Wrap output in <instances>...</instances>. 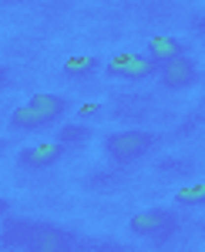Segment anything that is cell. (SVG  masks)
<instances>
[{"label":"cell","mask_w":205,"mask_h":252,"mask_svg":"<svg viewBox=\"0 0 205 252\" xmlns=\"http://www.w3.org/2000/svg\"><path fill=\"white\" fill-rule=\"evenodd\" d=\"M68 111V97L61 94H34L27 104H20L17 111L10 115V128L14 131H40V128H47L51 121Z\"/></svg>","instance_id":"obj_1"},{"label":"cell","mask_w":205,"mask_h":252,"mask_svg":"<svg viewBox=\"0 0 205 252\" xmlns=\"http://www.w3.org/2000/svg\"><path fill=\"white\" fill-rule=\"evenodd\" d=\"M155 145V135L151 131H141V128H128V131H114V135L104 138V152L118 161V165H131L138 158H145Z\"/></svg>","instance_id":"obj_2"},{"label":"cell","mask_w":205,"mask_h":252,"mask_svg":"<svg viewBox=\"0 0 205 252\" xmlns=\"http://www.w3.org/2000/svg\"><path fill=\"white\" fill-rule=\"evenodd\" d=\"M178 229V219L171 209H145V212L131 215V235H145V239H165Z\"/></svg>","instance_id":"obj_3"},{"label":"cell","mask_w":205,"mask_h":252,"mask_svg":"<svg viewBox=\"0 0 205 252\" xmlns=\"http://www.w3.org/2000/svg\"><path fill=\"white\" fill-rule=\"evenodd\" d=\"M77 239L61 225H34L27 232V252H74Z\"/></svg>","instance_id":"obj_4"},{"label":"cell","mask_w":205,"mask_h":252,"mask_svg":"<svg viewBox=\"0 0 205 252\" xmlns=\"http://www.w3.org/2000/svg\"><path fill=\"white\" fill-rule=\"evenodd\" d=\"M111 78H125V81H148L158 74V64L148 58V54H118V58L108 61L104 67Z\"/></svg>","instance_id":"obj_5"},{"label":"cell","mask_w":205,"mask_h":252,"mask_svg":"<svg viewBox=\"0 0 205 252\" xmlns=\"http://www.w3.org/2000/svg\"><path fill=\"white\" fill-rule=\"evenodd\" d=\"M158 81L165 84L168 91H185V88H192V84L199 81V67H195V61L185 54V58H178V61L162 64V67H158Z\"/></svg>","instance_id":"obj_6"},{"label":"cell","mask_w":205,"mask_h":252,"mask_svg":"<svg viewBox=\"0 0 205 252\" xmlns=\"http://www.w3.org/2000/svg\"><path fill=\"white\" fill-rule=\"evenodd\" d=\"M64 152L68 148L61 141H44V145H34V148H24L17 155V165L20 168H31V172H44V168L57 165L64 158Z\"/></svg>","instance_id":"obj_7"},{"label":"cell","mask_w":205,"mask_h":252,"mask_svg":"<svg viewBox=\"0 0 205 252\" xmlns=\"http://www.w3.org/2000/svg\"><path fill=\"white\" fill-rule=\"evenodd\" d=\"M148 58L162 67V64H168V61H178V58H185V44L178 37H151L148 40Z\"/></svg>","instance_id":"obj_8"},{"label":"cell","mask_w":205,"mask_h":252,"mask_svg":"<svg viewBox=\"0 0 205 252\" xmlns=\"http://www.w3.org/2000/svg\"><path fill=\"white\" fill-rule=\"evenodd\" d=\"M101 67V58H91V54H84V58H68L64 61V78L71 81H81V78H91L94 71Z\"/></svg>","instance_id":"obj_9"},{"label":"cell","mask_w":205,"mask_h":252,"mask_svg":"<svg viewBox=\"0 0 205 252\" xmlns=\"http://www.w3.org/2000/svg\"><path fill=\"white\" fill-rule=\"evenodd\" d=\"M175 202H178L182 209H199V205H205V182L178 189V192H175Z\"/></svg>","instance_id":"obj_10"},{"label":"cell","mask_w":205,"mask_h":252,"mask_svg":"<svg viewBox=\"0 0 205 252\" xmlns=\"http://www.w3.org/2000/svg\"><path fill=\"white\" fill-rule=\"evenodd\" d=\"M88 135H91V131H88V125H84V121H74V125H64V128L57 131L54 141H61V145L68 148V145H81Z\"/></svg>","instance_id":"obj_11"},{"label":"cell","mask_w":205,"mask_h":252,"mask_svg":"<svg viewBox=\"0 0 205 252\" xmlns=\"http://www.w3.org/2000/svg\"><path fill=\"white\" fill-rule=\"evenodd\" d=\"M98 111H101L98 104H81V108H77V115H81V118H91V115H98Z\"/></svg>","instance_id":"obj_12"},{"label":"cell","mask_w":205,"mask_h":252,"mask_svg":"<svg viewBox=\"0 0 205 252\" xmlns=\"http://www.w3.org/2000/svg\"><path fill=\"white\" fill-rule=\"evenodd\" d=\"M3 81H7V71H3V67H0V84H3Z\"/></svg>","instance_id":"obj_13"},{"label":"cell","mask_w":205,"mask_h":252,"mask_svg":"<svg viewBox=\"0 0 205 252\" xmlns=\"http://www.w3.org/2000/svg\"><path fill=\"white\" fill-rule=\"evenodd\" d=\"M0 212H7V202H3V198H0Z\"/></svg>","instance_id":"obj_14"},{"label":"cell","mask_w":205,"mask_h":252,"mask_svg":"<svg viewBox=\"0 0 205 252\" xmlns=\"http://www.w3.org/2000/svg\"><path fill=\"white\" fill-rule=\"evenodd\" d=\"M0 152H3V141H0Z\"/></svg>","instance_id":"obj_15"}]
</instances>
